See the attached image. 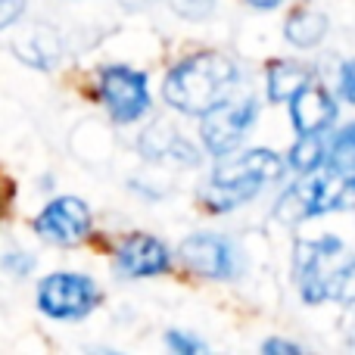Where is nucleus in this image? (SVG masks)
Here are the masks:
<instances>
[{
    "mask_svg": "<svg viewBox=\"0 0 355 355\" xmlns=\"http://www.w3.org/2000/svg\"><path fill=\"white\" fill-rule=\"evenodd\" d=\"M237 78L240 69L234 60L215 53V50H200V53L178 60L168 69L166 81H162V100L175 112L200 119L202 112L218 106L221 100L234 97Z\"/></svg>",
    "mask_w": 355,
    "mask_h": 355,
    "instance_id": "nucleus-1",
    "label": "nucleus"
},
{
    "mask_svg": "<svg viewBox=\"0 0 355 355\" xmlns=\"http://www.w3.org/2000/svg\"><path fill=\"white\" fill-rule=\"evenodd\" d=\"M287 172V162L275 150H243L237 156H218L209 181L200 187V202L209 212H231V209L259 196L265 184L277 181Z\"/></svg>",
    "mask_w": 355,
    "mask_h": 355,
    "instance_id": "nucleus-2",
    "label": "nucleus"
},
{
    "mask_svg": "<svg viewBox=\"0 0 355 355\" xmlns=\"http://www.w3.org/2000/svg\"><path fill=\"white\" fill-rule=\"evenodd\" d=\"M100 302V287L78 271H53L37 284V309L56 321H78Z\"/></svg>",
    "mask_w": 355,
    "mask_h": 355,
    "instance_id": "nucleus-3",
    "label": "nucleus"
},
{
    "mask_svg": "<svg viewBox=\"0 0 355 355\" xmlns=\"http://www.w3.org/2000/svg\"><path fill=\"white\" fill-rule=\"evenodd\" d=\"M97 97L112 116V122L131 125L150 110V85L147 75L131 66H106L100 69Z\"/></svg>",
    "mask_w": 355,
    "mask_h": 355,
    "instance_id": "nucleus-4",
    "label": "nucleus"
},
{
    "mask_svg": "<svg viewBox=\"0 0 355 355\" xmlns=\"http://www.w3.org/2000/svg\"><path fill=\"white\" fill-rule=\"evenodd\" d=\"M259 119V106L252 97L243 100H221L218 106H212L209 112L200 116V141L212 156H227L234 153L240 141L246 137V131L252 128V122Z\"/></svg>",
    "mask_w": 355,
    "mask_h": 355,
    "instance_id": "nucleus-5",
    "label": "nucleus"
},
{
    "mask_svg": "<svg viewBox=\"0 0 355 355\" xmlns=\"http://www.w3.org/2000/svg\"><path fill=\"white\" fill-rule=\"evenodd\" d=\"M178 262L202 281H231L237 275V250L221 234H190L178 246Z\"/></svg>",
    "mask_w": 355,
    "mask_h": 355,
    "instance_id": "nucleus-6",
    "label": "nucleus"
},
{
    "mask_svg": "<svg viewBox=\"0 0 355 355\" xmlns=\"http://www.w3.org/2000/svg\"><path fill=\"white\" fill-rule=\"evenodd\" d=\"M343 250L337 237H318V240H300L293 259V277L300 284V296L309 306L327 302V281L334 271V259Z\"/></svg>",
    "mask_w": 355,
    "mask_h": 355,
    "instance_id": "nucleus-7",
    "label": "nucleus"
},
{
    "mask_svg": "<svg viewBox=\"0 0 355 355\" xmlns=\"http://www.w3.org/2000/svg\"><path fill=\"white\" fill-rule=\"evenodd\" d=\"M94 215L81 196H56L35 215V234L53 246H78L91 234Z\"/></svg>",
    "mask_w": 355,
    "mask_h": 355,
    "instance_id": "nucleus-8",
    "label": "nucleus"
},
{
    "mask_svg": "<svg viewBox=\"0 0 355 355\" xmlns=\"http://www.w3.org/2000/svg\"><path fill=\"white\" fill-rule=\"evenodd\" d=\"M172 265V252L153 234L135 231L119 243L116 250V271L122 277H159Z\"/></svg>",
    "mask_w": 355,
    "mask_h": 355,
    "instance_id": "nucleus-9",
    "label": "nucleus"
},
{
    "mask_svg": "<svg viewBox=\"0 0 355 355\" xmlns=\"http://www.w3.org/2000/svg\"><path fill=\"white\" fill-rule=\"evenodd\" d=\"M327 212V175H300L275 202V218L281 225H302Z\"/></svg>",
    "mask_w": 355,
    "mask_h": 355,
    "instance_id": "nucleus-10",
    "label": "nucleus"
},
{
    "mask_svg": "<svg viewBox=\"0 0 355 355\" xmlns=\"http://www.w3.org/2000/svg\"><path fill=\"white\" fill-rule=\"evenodd\" d=\"M290 122L296 135H321L337 122V100L324 85L312 81L290 100Z\"/></svg>",
    "mask_w": 355,
    "mask_h": 355,
    "instance_id": "nucleus-11",
    "label": "nucleus"
},
{
    "mask_svg": "<svg viewBox=\"0 0 355 355\" xmlns=\"http://www.w3.org/2000/svg\"><path fill=\"white\" fill-rule=\"evenodd\" d=\"M312 81H315L312 66L300 60H275L268 66V72H265V87H268L271 103H290Z\"/></svg>",
    "mask_w": 355,
    "mask_h": 355,
    "instance_id": "nucleus-12",
    "label": "nucleus"
},
{
    "mask_svg": "<svg viewBox=\"0 0 355 355\" xmlns=\"http://www.w3.org/2000/svg\"><path fill=\"white\" fill-rule=\"evenodd\" d=\"M12 50H16V56L22 62H28V66L53 69L62 53V41L50 25H31L25 35H19L16 41H12Z\"/></svg>",
    "mask_w": 355,
    "mask_h": 355,
    "instance_id": "nucleus-13",
    "label": "nucleus"
},
{
    "mask_svg": "<svg viewBox=\"0 0 355 355\" xmlns=\"http://www.w3.org/2000/svg\"><path fill=\"white\" fill-rule=\"evenodd\" d=\"M327 31H331L327 16L318 12V10H312V6H300V10H293L287 16V22H284V37H287V44H293L296 50L318 47V44L327 37Z\"/></svg>",
    "mask_w": 355,
    "mask_h": 355,
    "instance_id": "nucleus-14",
    "label": "nucleus"
},
{
    "mask_svg": "<svg viewBox=\"0 0 355 355\" xmlns=\"http://www.w3.org/2000/svg\"><path fill=\"white\" fill-rule=\"evenodd\" d=\"M141 153L147 156V159H175V162H187V166L200 162L193 150L187 147V141H181L168 125H153V128L144 131Z\"/></svg>",
    "mask_w": 355,
    "mask_h": 355,
    "instance_id": "nucleus-15",
    "label": "nucleus"
},
{
    "mask_svg": "<svg viewBox=\"0 0 355 355\" xmlns=\"http://www.w3.org/2000/svg\"><path fill=\"white\" fill-rule=\"evenodd\" d=\"M324 156L327 150L321 144V135H300L287 153V168H293L296 175H315L324 166Z\"/></svg>",
    "mask_w": 355,
    "mask_h": 355,
    "instance_id": "nucleus-16",
    "label": "nucleus"
},
{
    "mask_svg": "<svg viewBox=\"0 0 355 355\" xmlns=\"http://www.w3.org/2000/svg\"><path fill=\"white\" fill-rule=\"evenodd\" d=\"M324 166L331 175H355V122L337 131L334 144L327 147Z\"/></svg>",
    "mask_w": 355,
    "mask_h": 355,
    "instance_id": "nucleus-17",
    "label": "nucleus"
},
{
    "mask_svg": "<svg viewBox=\"0 0 355 355\" xmlns=\"http://www.w3.org/2000/svg\"><path fill=\"white\" fill-rule=\"evenodd\" d=\"M327 300L340 302V306H355V259L331 271V281H327Z\"/></svg>",
    "mask_w": 355,
    "mask_h": 355,
    "instance_id": "nucleus-18",
    "label": "nucleus"
},
{
    "mask_svg": "<svg viewBox=\"0 0 355 355\" xmlns=\"http://www.w3.org/2000/svg\"><path fill=\"white\" fill-rule=\"evenodd\" d=\"M355 209V175H327V212Z\"/></svg>",
    "mask_w": 355,
    "mask_h": 355,
    "instance_id": "nucleus-19",
    "label": "nucleus"
},
{
    "mask_svg": "<svg viewBox=\"0 0 355 355\" xmlns=\"http://www.w3.org/2000/svg\"><path fill=\"white\" fill-rule=\"evenodd\" d=\"M168 6H172L175 16L200 22V19H206L215 10V0H168Z\"/></svg>",
    "mask_w": 355,
    "mask_h": 355,
    "instance_id": "nucleus-20",
    "label": "nucleus"
},
{
    "mask_svg": "<svg viewBox=\"0 0 355 355\" xmlns=\"http://www.w3.org/2000/svg\"><path fill=\"white\" fill-rule=\"evenodd\" d=\"M166 346L178 355H196L202 352L206 346H202V340H196L193 334H184V331H168L166 334Z\"/></svg>",
    "mask_w": 355,
    "mask_h": 355,
    "instance_id": "nucleus-21",
    "label": "nucleus"
},
{
    "mask_svg": "<svg viewBox=\"0 0 355 355\" xmlns=\"http://www.w3.org/2000/svg\"><path fill=\"white\" fill-rule=\"evenodd\" d=\"M3 268L12 271L16 277H22V275H28V271L35 268V256H31V252H6Z\"/></svg>",
    "mask_w": 355,
    "mask_h": 355,
    "instance_id": "nucleus-22",
    "label": "nucleus"
},
{
    "mask_svg": "<svg viewBox=\"0 0 355 355\" xmlns=\"http://www.w3.org/2000/svg\"><path fill=\"white\" fill-rule=\"evenodd\" d=\"M25 12V0H0V31L16 25Z\"/></svg>",
    "mask_w": 355,
    "mask_h": 355,
    "instance_id": "nucleus-23",
    "label": "nucleus"
},
{
    "mask_svg": "<svg viewBox=\"0 0 355 355\" xmlns=\"http://www.w3.org/2000/svg\"><path fill=\"white\" fill-rule=\"evenodd\" d=\"M262 352L265 355H300V346L284 340V337H271L262 343Z\"/></svg>",
    "mask_w": 355,
    "mask_h": 355,
    "instance_id": "nucleus-24",
    "label": "nucleus"
},
{
    "mask_svg": "<svg viewBox=\"0 0 355 355\" xmlns=\"http://www.w3.org/2000/svg\"><path fill=\"white\" fill-rule=\"evenodd\" d=\"M340 91H343V97L355 106V60L346 62L343 72H340Z\"/></svg>",
    "mask_w": 355,
    "mask_h": 355,
    "instance_id": "nucleus-25",
    "label": "nucleus"
},
{
    "mask_svg": "<svg viewBox=\"0 0 355 355\" xmlns=\"http://www.w3.org/2000/svg\"><path fill=\"white\" fill-rule=\"evenodd\" d=\"M246 3H250L252 10H275V6H281L284 0H246Z\"/></svg>",
    "mask_w": 355,
    "mask_h": 355,
    "instance_id": "nucleus-26",
    "label": "nucleus"
},
{
    "mask_svg": "<svg viewBox=\"0 0 355 355\" xmlns=\"http://www.w3.org/2000/svg\"><path fill=\"white\" fill-rule=\"evenodd\" d=\"M0 209H3V196H0Z\"/></svg>",
    "mask_w": 355,
    "mask_h": 355,
    "instance_id": "nucleus-27",
    "label": "nucleus"
}]
</instances>
